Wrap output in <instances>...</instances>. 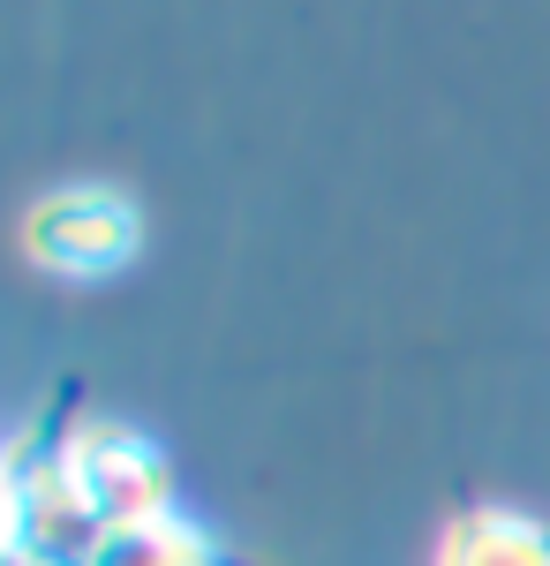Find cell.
<instances>
[{
    "instance_id": "1",
    "label": "cell",
    "mask_w": 550,
    "mask_h": 566,
    "mask_svg": "<svg viewBox=\"0 0 550 566\" xmlns=\"http://www.w3.org/2000/svg\"><path fill=\"white\" fill-rule=\"evenodd\" d=\"M136 242H144V219L106 181L45 189L23 212V258L39 272H53V280H106V272H121L136 258Z\"/></svg>"
},
{
    "instance_id": "2",
    "label": "cell",
    "mask_w": 550,
    "mask_h": 566,
    "mask_svg": "<svg viewBox=\"0 0 550 566\" xmlns=\"http://www.w3.org/2000/svg\"><path fill=\"white\" fill-rule=\"evenodd\" d=\"M53 461H61L68 491L84 499V514L98 528H136V522H159V514H181V506H173L167 453H159L151 438H136V431L91 423V431H76Z\"/></svg>"
},
{
    "instance_id": "3",
    "label": "cell",
    "mask_w": 550,
    "mask_h": 566,
    "mask_svg": "<svg viewBox=\"0 0 550 566\" xmlns=\"http://www.w3.org/2000/svg\"><path fill=\"white\" fill-rule=\"evenodd\" d=\"M437 566H550V528L520 506H467L437 536Z\"/></svg>"
},
{
    "instance_id": "4",
    "label": "cell",
    "mask_w": 550,
    "mask_h": 566,
    "mask_svg": "<svg viewBox=\"0 0 550 566\" xmlns=\"http://www.w3.org/2000/svg\"><path fill=\"white\" fill-rule=\"evenodd\" d=\"M84 566H219V544L189 514H159L136 528H106Z\"/></svg>"
}]
</instances>
